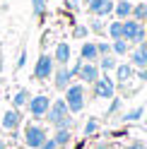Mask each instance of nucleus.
I'll list each match as a JSON object with an SVG mask.
<instances>
[{
    "instance_id": "nucleus-17",
    "label": "nucleus",
    "mask_w": 147,
    "mask_h": 149,
    "mask_svg": "<svg viewBox=\"0 0 147 149\" xmlns=\"http://www.w3.org/2000/svg\"><path fill=\"white\" fill-rule=\"evenodd\" d=\"M97 65H99V70H102V72H111V70H116L118 60H116V55H113V53H108V55H99Z\"/></svg>"
},
{
    "instance_id": "nucleus-22",
    "label": "nucleus",
    "mask_w": 147,
    "mask_h": 149,
    "mask_svg": "<svg viewBox=\"0 0 147 149\" xmlns=\"http://www.w3.org/2000/svg\"><path fill=\"white\" fill-rule=\"evenodd\" d=\"M130 17H133V19H137V22H147V3H135Z\"/></svg>"
},
{
    "instance_id": "nucleus-24",
    "label": "nucleus",
    "mask_w": 147,
    "mask_h": 149,
    "mask_svg": "<svg viewBox=\"0 0 147 149\" xmlns=\"http://www.w3.org/2000/svg\"><path fill=\"white\" fill-rule=\"evenodd\" d=\"M87 29H89V31H94V34H106V24L102 22V17H94V19L89 22Z\"/></svg>"
},
{
    "instance_id": "nucleus-23",
    "label": "nucleus",
    "mask_w": 147,
    "mask_h": 149,
    "mask_svg": "<svg viewBox=\"0 0 147 149\" xmlns=\"http://www.w3.org/2000/svg\"><path fill=\"white\" fill-rule=\"evenodd\" d=\"M142 113H145L142 106H135L130 111H125V113H123V123H137V120L142 118Z\"/></svg>"
},
{
    "instance_id": "nucleus-3",
    "label": "nucleus",
    "mask_w": 147,
    "mask_h": 149,
    "mask_svg": "<svg viewBox=\"0 0 147 149\" xmlns=\"http://www.w3.org/2000/svg\"><path fill=\"white\" fill-rule=\"evenodd\" d=\"M53 70H56L53 55H48V53H41V55H39V60H36V65H34V79H39V82L51 79Z\"/></svg>"
},
{
    "instance_id": "nucleus-32",
    "label": "nucleus",
    "mask_w": 147,
    "mask_h": 149,
    "mask_svg": "<svg viewBox=\"0 0 147 149\" xmlns=\"http://www.w3.org/2000/svg\"><path fill=\"white\" fill-rule=\"evenodd\" d=\"M125 149H147V147H145V142H137V139H135V142H130Z\"/></svg>"
},
{
    "instance_id": "nucleus-35",
    "label": "nucleus",
    "mask_w": 147,
    "mask_h": 149,
    "mask_svg": "<svg viewBox=\"0 0 147 149\" xmlns=\"http://www.w3.org/2000/svg\"><path fill=\"white\" fill-rule=\"evenodd\" d=\"M0 149H7V142H5V139H0Z\"/></svg>"
},
{
    "instance_id": "nucleus-29",
    "label": "nucleus",
    "mask_w": 147,
    "mask_h": 149,
    "mask_svg": "<svg viewBox=\"0 0 147 149\" xmlns=\"http://www.w3.org/2000/svg\"><path fill=\"white\" fill-rule=\"evenodd\" d=\"M87 34H89V29L82 26V24H77L75 29H72V36H75V39H87Z\"/></svg>"
},
{
    "instance_id": "nucleus-33",
    "label": "nucleus",
    "mask_w": 147,
    "mask_h": 149,
    "mask_svg": "<svg viewBox=\"0 0 147 149\" xmlns=\"http://www.w3.org/2000/svg\"><path fill=\"white\" fill-rule=\"evenodd\" d=\"M24 63H27V53L22 51V53H20V58H17V68H24Z\"/></svg>"
},
{
    "instance_id": "nucleus-16",
    "label": "nucleus",
    "mask_w": 147,
    "mask_h": 149,
    "mask_svg": "<svg viewBox=\"0 0 147 149\" xmlns=\"http://www.w3.org/2000/svg\"><path fill=\"white\" fill-rule=\"evenodd\" d=\"M133 74H135V68H133V65H128V63H118V65H116L118 84H125L128 79H133Z\"/></svg>"
},
{
    "instance_id": "nucleus-34",
    "label": "nucleus",
    "mask_w": 147,
    "mask_h": 149,
    "mask_svg": "<svg viewBox=\"0 0 147 149\" xmlns=\"http://www.w3.org/2000/svg\"><path fill=\"white\" fill-rule=\"evenodd\" d=\"M92 149H111V147H108V144H94Z\"/></svg>"
},
{
    "instance_id": "nucleus-10",
    "label": "nucleus",
    "mask_w": 147,
    "mask_h": 149,
    "mask_svg": "<svg viewBox=\"0 0 147 149\" xmlns=\"http://www.w3.org/2000/svg\"><path fill=\"white\" fill-rule=\"evenodd\" d=\"M20 125H22V113L17 108H7L3 113V118H0V127L12 132V130H20Z\"/></svg>"
},
{
    "instance_id": "nucleus-25",
    "label": "nucleus",
    "mask_w": 147,
    "mask_h": 149,
    "mask_svg": "<svg viewBox=\"0 0 147 149\" xmlns=\"http://www.w3.org/2000/svg\"><path fill=\"white\" fill-rule=\"evenodd\" d=\"M32 12H34V17H43L46 15V0H32Z\"/></svg>"
},
{
    "instance_id": "nucleus-5",
    "label": "nucleus",
    "mask_w": 147,
    "mask_h": 149,
    "mask_svg": "<svg viewBox=\"0 0 147 149\" xmlns=\"http://www.w3.org/2000/svg\"><path fill=\"white\" fill-rule=\"evenodd\" d=\"M92 89H94V96L97 99H113L116 96V82L108 77V74H102L94 84H92Z\"/></svg>"
},
{
    "instance_id": "nucleus-13",
    "label": "nucleus",
    "mask_w": 147,
    "mask_h": 149,
    "mask_svg": "<svg viewBox=\"0 0 147 149\" xmlns=\"http://www.w3.org/2000/svg\"><path fill=\"white\" fill-rule=\"evenodd\" d=\"M72 58V51H70V43L65 41H60L56 46V51H53V63H58V65H68Z\"/></svg>"
},
{
    "instance_id": "nucleus-37",
    "label": "nucleus",
    "mask_w": 147,
    "mask_h": 149,
    "mask_svg": "<svg viewBox=\"0 0 147 149\" xmlns=\"http://www.w3.org/2000/svg\"><path fill=\"white\" fill-rule=\"evenodd\" d=\"M85 3H92V0H85Z\"/></svg>"
},
{
    "instance_id": "nucleus-21",
    "label": "nucleus",
    "mask_w": 147,
    "mask_h": 149,
    "mask_svg": "<svg viewBox=\"0 0 147 149\" xmlns=\"http://www.w3.org/2000/svg\"><path fill=\"white\" fill-rule=\"evenodd\" d=\"M128 51H130V43H128L125 39L111 41V53H113V55H128Z\"/></svg>"
},
{
    "instance_id": "nucleus-15",
    "label": "nucleus",
    "mask_w": 147,
    "mask_h": 149,
    "mask_svg": "<svg viewBox=\"0 0 147 149\" xmlns=\"http://www.w3.org/2000/svg\"><path fill=\"white\" fill-rule=\"evenodd\" d=\"M133 12V3L130 0H118V3H113V17L116 19H128Z\"/></svg>"
},
{
    "instance_id": "nucleus-26",
    "label": "nucleus",
    "mask_w": 147,
    "mask_h": 149,
    "mask_svg": "<svg viewBox=\"0 0 147 149\" xmlns=\"http://www.w3.org/2000/svg\"><path fill=\"white\" fill-rule=\"evenodd\" d=\"M97 132H99V120L97 118H89L87 123H85V135L92 137V135H97Z\"/></svg>"
},
{
    "instance_id": "nucleus-31",
    "label": "nucleus",
    "mask_w": 147,
    "mask_h": 149,
    "mask_svg": "<svg viewBox=\"0 0 147 149\" xmlns=\"http://www.w3.org/2000/svg\"><path fill=\"white\" fill-rule=\"evenodd\" d=\"M39 149H58V144H56V142H53V137H51V139H48V137H46V139H43V142H41V147H39Z\"/></svg>"
},
{
    "instance_id": "nucleus-28",
    "label": "nucleus",
    "mask_w": 147,
    "mask_h": 149,
    "mask_svg": "<svg viewBox=\"0 0 147 149\" xmlns=\"http://www.w3.org/2000/svg\"><path fill=\"white\" fill-rule=\"evenodd\" d=\"M108 101H111V106L106 108V116H116L118 111H121V106H123V101L118 99V96H113V99H108Z\"/></svg>"
},
{
    "instance_id": "nucleus-36",
    "label": "nucleus",
    "mask_w": 147,
    "mask_h": 149,
    "mask_svg": "<svg viewBox=\"0 0 147 149\" xmlns=\"http://www.w3.org/2000/svg\"><path fill=\"white\" fill-rule=\"evenodd\" d=\"M0 72H3V63H0Z\"/></svg>"
},
{
    "instance_id": "nucleus-14",
    "label": "nucleus",
    "mask_w": 147,
    "mask_h": 149,
    "mask_svg": "<svg viewBox=\"0 0 147 149\" xmlns=\"http://www.w3.org/2000/svg\"><path fill=\"white\" fill-rule=\"evenodd\" d=\"M80 60L82 63H97L99 60V51H97V43L92 41H85L80 48Z\"/></svg>"
},
{
    "instance_id": "nucleus-39",
    "label": "nucleus",
    "mask_w": 147,
    "mask_h": 149,
    "mask_svg": "<svg viewBox=\"0 0 147 149\" xmlns=\"http://www.w3.org/2000/svg\"><path fill=\"white\" fill-rule=\"evenodd\" d=\"M7 149H10V147H7Z\"/></svg>"
},
{
    "instance_id": "nucleus-2",
    "label": "nucleus",
    "mask_w": 147,
    "mask_h": 149,
    "mask_svg": "<svg viewBox=\"0 0 147 149\" xmlns=\"http://www.w3.org/2000/svg\"><path fill=\"white\" fill-rule=\"evenodd\" d=\"M65 104H68V111L70 113H80L87 104V91H85V84H72L65 89Z\"/></svg>"
},
{
    "instance_id": "nucleus-12",
    "label": "nucleus",
    "mask_w": 147,
    "mask_h": 149,
    "mask_svg": "<svg viewBox=\"0 0 147 149\" xmlns=\"http://www.w3.org/2000/svg\"><path fill=\"white\" fill-rule=\"evenodd\" d=\"M130 65L135 70H147V41L137 43L130 53Z\"/></svg>"
},
{
    "instance_id": "nucleus-7",
    "label": "nucleus",
    "mask_w": 147,
    "mask_h": 149,
    "mask_svg": "<svg viewBox=\"0 0 147 149\" xmlns=\"http://www.w3.org/2000/svg\"><path fill=\"white\" fill-rule=\"evenodd\" d=\"M70 113L68 111V104H65V99H56V101H51V106H48V111H46V120H48L51 125H56L60 118H65Z\"/></svg>"
},
{
    "instance_id": "nucleus-11",
    "label": "nucleus",
    "mask_w": 147,
    "mask_h": 149,
    "mask_svg": "<svg viewBox=\"0 0 147 149\" xmlns=\"http://www.w3.org/2000/svg\"><path fill=\"white\" fill-rule=\"evenodd\" d=\"M51 77H53V87H56L58 91H65L70 87V82H72V74H70V70L65 68V65H58Z\"/></svg>"
},
{
    "instance_id": "nucleus-20",
    "label": "nucleus",
    "mask_w": 147,
    "mask_h": 149,
    "mask_svg": "<svg viewBox=\"0 0 147 149\" xmlns=\"http://www.w3.org/2000/svg\"><path fill=\"white\" fill-rule=\"evenodd\" d=\"M106 34H108V39H111V41L123 39V19L111 22V24H108V29H106Z\"/></svg>"
},
{
    "instance_id": "nucleus-38",
    "label": "nucleus",
    "mask_w": 147,
    "mask_h": 149,
    "mask_svg": "<svg viewBox=\"0 0 147 149\" xmlns=\"http://www.w3.org/2000/svg\"><path fill=\"white\" fill-rule=\"evenodd\" d=\"M0 84H3V79H0Z\"/></svg>"
},
{
    "instance_id": "nucleus-27",
    "label": "nucleus",
    "mask_w": 147,
    "mask_h": 149,
    "mask_svg": "<svg viewBox=\"0 0 147 149\" xmlns=\"http://www.w3.org/2000/svg\"><path fill=\"white\" fill-rule=\"evenodd\" d=\"M53 130H72V113H68L65 118H60L56 125H53Z\"/></svg>"
},
{
    "instance_id": "nucleus-19",
    "label": "nucleus",
    "mask_w": 147,
    "mask_h": 149,
    "mask_svg": "<svg viewBox=\"0 0 147 149\" xmlns=\"http://www.w3.org/2000/svg\"><path fill=\"white\" fill-rule=\"evenodd\" d=\"M29 89H20L17 94L12 96V108H17V111H22L24 106H27V101H29Z\"/></svg>"
},
{
    "instance_id": "nucleus-8",
    "label": "nucleus",
    "mask_w": 147,
    "mask_h": 149,
    "mask_svg": "<svg viewBox=\"0 0 147 149\" xmlns=\"http://www.w3.org/2000/svg\"><path fill=\"white\" fill-rule=\"evenodd\" d=\"M77 77H80L82 84H94V82L102 77V70H99V65H97V63H82V65H80Z\"/></svg>"
},
{
    "instance_id": "nucleus-18",
    "label": "nucleus",
    "mask_w": 147,
    "mask_h": 149,
    "mask_svg": "<svg viewBox=\"0 0 147 149\" xmlns=\"http://www.w3.org/2000/svg\"><path fill=\"white\" fill-rule=\"evenodd\" d=\"M72 139V130H56L53 132V142L58 144V149H65Z\"/></svg>"
},
{
    "instance_id": "nucleus-6",
    "label": "nucleus",
    "mask_w": 147,
    "mask_h": 149,
    "mask_svg": "<svg viewBox=\"0 0 147 149\" xmlns=\"http://www.w3.org/2000/svg\"><path fill=\"white\" fill-rule=\"evenodd\" d=\"M51 106V99L46 94H36V96H29V101H27V111H29L32 118H43L46 111H48Z\"/></svg>"
},
{
    "instance_id": "nucleus-30",
    "label": "nucleus",
    "mask_w": 147,
    "mask_h": 149,
    "mask_svg": "<svg viewBox=\"0 0 147 149\" xmlns=\"http://www.w3.org/2000/svg\"><path fill=\"white\" fill-rule=\"evenodd\" d=\"M97 51H99V55H108V53H111V43L99 41V43H97Z\"/></svg>"
},
{
    "instance_id": "nucleus-4",
    "label": "nucleus",
    "mask_w": 147,
    "mask_h": 149,
    "mask_svg": "<svg viewBox=\"0 0 147 149\" xmlns=\"http://www.w3.org/2000/svg\"><path fill=\"white\" fill-rule=\"evenodd\" d=\"M46 137H48L46 135V127L36 125V123H27V127H24V144L29 149H39Z\"/></svg>"
},
{
    "instance_id": "nucleus-1",
    "label": "nucleus",
    "mask_w": 147,
    "mask_h": 149,
    "mask_svg": "<svg viewBox=\"0 0 147 149\" xmlns=\"http://www.w3.org/2000/svg\"><path fill=\"white\" fill-rule=\"evenodd\" d=\"M123 39L130 46H137V43L147 41V22H137L133 17L123 19Z\"/></svg>"
},
{
    "instance_id": "nucleus-40",
    "label": "nucleus",
    "mask_w": 147,
    "mask_h": 149,
    "mask_svg": "<svg viewBox=\"0 0 147 149\" xmlns=\"http://www.w3.org/2000/svg\"><path fill=\"white\" fill-rule=\"evenodd\" d=\"M130 3H133V0H130Z\"/></svg>"
},
{
    "instance_id": "nucleus-9",
    "label": "nucleus",
    "mask_w": 147,
    "mask_h": 149,
    "mask_svg": "<svg viewBox=\"0 0 147 149\" xmlns=\"http://www.w3.org/2000/svg\"><path fill=\"white\" fill-rule=\"evenodd\" d=\"M87 12L92 17H108L113 15V0H92L87 3Z\"/></svg>"
}]
</instances>
